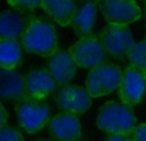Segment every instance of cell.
Returning a JSON list of instances; mask_svg holds the SVG:
<instances>
[{
    "label": "cell",
    "instance_id": "obj_19",
    "mask_svg": "<svg viewBox=\"0 0 146 141\" xmlns=\"http://www.w3.org/2000/svg\"><path fill=\"white\" fill-rule=\"evenodd\" d=\"M0 141H25V138L19 128L6 125L0 128Z\"/></svg>",
    "mask_w": 146,
    "mask_h": 141
},
{
    "label": "cell",
    "instance_id": "obj_1",
    "mask_svg": "<svg viewBox=\"0 0 146 141\" xmlns=\"http://www.w3.org/2000/svg\"><path fill=\"white\" fill-rule=\"evenodd\" d=\"M25 51L48 58L59 47V40L54 24L49 19L31 15L20 39Z\"/></svg>",
    "mask_w": 146,
    "mask_h": 141
},
{
    "label": "cell",
    "instance_id": "obj_14",
    "mask_svg": "<svg viewBox=\"0 0 146 141\" xmlns=\"http://www.w3.org/2000/svg\"><path fill=\"white\" fill-rule=\"evenodd\" d=\"M97 2L87 1L77 6L73 15L71 27L78 38L92 35L97 17Z\"/></svg>",
    "mask_w": 146,
    "mask_h": 141
},
{
    "label": "cell",
    "instance_id": "obj_18",
    "mask_svg": "<svg viewBox=\"0 0 146 141\" xmlns=\"http://www.w3.org/2000/svg\"><path fill=\"white\" fill-rule=\"evenodd\" d=\"M127 58L129 65L146 74V37L135 43Z\"/></svg>",
    "mask_w": 146,
    "mask_h": 141
},
{
    "label": "cell",
    "instance_id": "obj_21",
    "mask_svg": "<svg viewBox=\"0 0 146 141\" xmlns=\"http://www.w3.org/2000/svg\"><path fill=\"white\" fill-rule=\"evenodd\" d=\"M133 141H146V123L137 125L135 130L131 134Z\"/></svg>",
    "mask_w": 146,
    "mask_h": 141
},
{
    "label": "cell",
    "instance_id": "obj_2",
    "mask_svg": "<svg viewBox=\"0 0 146 141\" xmlns=\"http://www.w3.org/2000/svg\"><path fill=\"white\" fill-rule=\"evenodd\" d=\"M137 118L130 107L120 101L107 100L100 106L96 125L108 135H129L137 126Z\"/></svg>",
    "mask_w": 146,
    "mask_h": 141
},
{
    "label": "cell",
    "instance_id": "obj_17",
    "mask_svg": "<svg viewBox=\"0 0 146 141\" xmlns=\"http://www.w3.org/2000/svg\"><path fill=\"white\" fill-rule=\"evenodd\" d=\"M22 45L19 40L0 39V67L16 70L22 62Z\"/></svg>",
    "mask_w": 146,
    "mask_h": 141
},
{
    "label": "cell",
    "instance_id": "obj_7",
    "mask_svg": "<svg viewBox=\"0 0 146 141\" xmlns=\"http://www.w3.org/2000/svg\"><path fill=\"white\" fill-rule=\"evenodd\" d=\"M53 100L62 112L81 115L92 105V97L85 87L77 84H67L57 88Z\"/></svg>",
    "mask_w": 146,
    "mask_h": 141
},
{
    "label": "cell",
    "instance_id": "obj_3",
    "mask_svg": "<svg viewBox=\"0 0 146 141\" xmlns=\"http://www.w3.org/2000/svg\"><path fill=\"white\" fill-rule=\"evenodd\" d=\"M14 112L20 128L28 134H36L43 130L52 117L47 101L27 95L15 102Z\"/></svg>",
    "mask_w": 146,
    "mask_h": 141
},
{
    "label": "cell",
    "instance_id": "obj_8",
    "mask_svg": "<svg viewBox=\"0 0 146 141\" xmlns=\"http://www.w3.org/2000/svg\"><path fill=\"white\" fill-rule=\"evenodd\" d=\"M98 37L106 53L118 59L127 57L136 43L132 31L128 27L123 26L106 25L101 29Z\"/></svg>",
    "mask_w": 146,
    "mask_h": 141
},
{
    "label": "cell",
    "instance_id": "obj_9",
    "mask_svg": "<svg viewBox=\"0 0 146 141\" xmlns=\"http://www.w3.org/2000/svg\"><path fill=\"white\" fill-rule=\"evenodd\" d=\"M146 93V74L138 69L128 65L123 69L122 78L117 89L120 102L126 106L138 105Z\"/></svg>",
    "mask_w": 146,
    "mask_h": 141
},
{
    "label": "cell",
    "instance_id": "obj_11",
    "mask_svg": "<svg viewBox=\"0 0 146 141\" xmlns=\"http://www.w3.org/2000/svg\"><path fill=\"white\" fill-rule=\"evenodd\" d=\"M78 65L68 50L58 49L47 58L46 70L59 87L69 84L77 73Z\"/></svg>",
    "mask_w": 146,
    "mask_h": 141
},
{
    "label": "cell",
    "instance_id": "obj_10",
    "mask_svg": "<svg viewBox=\"0 0 146 141\" xmlns=\"http://www.w3.org/2000/svg\"><path fill=\"white\" fill-rule=\"evenodd\" d=\"M48 130L53 141H79L82 124L77 115L61 112L51 117Z\"/></svg>",
    "mask_w": 146,
    "mask_h": 141
},
{
    "label": "cell",
    "instance_id": "obj_23",
    "mask_svg": "<svg viewBox=\"0 0 146 141\" xmlns=\"http://www.w3.org/2000/svg\"><path fill=\"white\" fill-rule=\"evenodd\" d=\"M103 141H133L129 135H108Z\"/></svg>",
    "mask_w": 146,
    "mask_h": 141
},
{
    "label": "cell",
    "instance_id": "obj_5",
    "mask_svg": "<svg viewBox=\"0 0 146 141\" xmlns=\"http://www.w3.org/2000/svg\"><path fill=\"white\" fill-rule=\"evenodd\" d=\"M97 5L107 25L128 27L142 17L141 7L132 0H102Z\"/></svg>",
    "mask_w": 146,
    "mask_h": 141
},
{
    "label": "cell",
    "instance_id": "obj_25",
    "mask_svg": "<svg viewBox=\"0 0 146 141\" xmlns=\"http://www.w3.org/2000/svg\"><path fill=\"white\" fill-rule=\"evenodd\" d=\"M34 141H53L52 139H47V138H41V139H36Z\"/></svg>",
    "mask_w": 146,
    "mask_h": 141
},
{
    "label": "cell",
    "instance_id": "obj_24",
    "mask_svg": "<svg viewBox=\"0 0 146 141\" xmlns=\"http://www.w3.org/2000/svg\"><path fill=\"white\" fill-rule=\"evenodd\" d=\"M144 19H145V27H146V1L144 2Z\"/></svg>",
    "mask_w": 146,
    "mask_h": 141
},
{
    "label": "cell",
    "instance_id": "obj_6",
    "mask_svg": "<svg viewBox=\"0 0 146 141\" xmlns=\"http://www.w3.org/2000/svg\"><path fill=\"white\" fill-rule=\"evenodd\" d=\"M68 51L74 58L78 67L81 68L91 70L106 63L107 53L101 40L96 35L78 38L69 47Z\"/></svg>",
    "mask_w": 146,
    "mask_h": 141
},
{
    "label": "cell",
    "instance_id": "obj_20",
    "mask_svg": "<svg viewBox=\"0 0 146 141\" xmlns=\"http://www.w3.org/2000/svg\"><path fill=\"white\" fill-rule=\"evenodd\" d=\"M7 4L9 6L16 8L20 11H23L25 13H31L35 10L36 8H40L41 6V1H37V0H22V1H7Z\"/></svg>",
    "mask_w": 146,
    "mask_h": 141
},
{
    "label": "cell",
    "instance_id": "obj_4",
    "mask_svg": "<svg viewBox=\"0 0 146 141\" xmlns=\"http://www.w3.org/2000/svg\"><path fill=\"white\" fill-rule=\"evenodd\" d=\"M123 70L118 65L104 63L89 70L86 76L85 88L92 98H100L117 90Z\"/></svg>",
    "mask_w": 146,
    "mask_h": 141
},
{
    "label": "cell",
    "instance_id": "obj_16",
    "mask_svg": "<svg viewBox=\"0 0 146 141\" xmlns=\"http://www.w3.org/2000/svg\"><path fill=\"white\" fill-rule=\"evenodd\" d=\"M40 8L51 21L60 26L67 27L71 26L77 6L74 1L69 0H43Z\"/></svg>",
    "mask_w": 146,
    "mask_h": 141
},
{
    "label": "cell",
    "instance_id": "obj_12",
    "mask_svg": "<svg viewBox=\"0 0 146 141\" xmlns=\"http://www.w3.org/2000/svg\"><path fill=\"white\" fill-rule=\"evenodd\" d=\"M31 15L13 7L1 11L0 39H21Z\"/></svg>",
    "mask_w": 146,
    "mask_h": 141
},
{
    "label": "cell",
    "instance_id": "obj_15",
    "mask_svg": "<svg viewBox=\"0 0 146 141\" xmlns=\"http://www.w3.org/2000/svg\"><path fill=\"white\" fill-rule=\"evenodd\" d=\"M0 90L3 100H20L26 96L25 77L16 70L0 69Z\"/></svg>",
    "mask_w": 146,
    "mask_h": 141
},
{
    "label": "cell",
    "instance_id": "obj_22",
    "mask_svg": "<svg viewBox=\"0 0 146 141\" xmlns=\"http://www.w3.org/2000/svg\"><path fill=\"white\" fill-rule=\"evenodd\" d=\"M8 111L4 107V105H0V128L5 127L7 125V120H8Z\"/></svg>",
    "mask_w": 146,
    "mask_h": 141
},
{
    "label": "cell",
    "instance_id": "obj_13",
    "mask_svg": "<svg viewBox=\"0 0 146 141\" xmlns=\"http://www.w3.org/2000/svg\"><path fill=\"white\" fill-rule=\"evenodd\" d=\"M25 85L27 96L39 100H45L58 86L48 71L43 68L31 69L25 76Z\"/></svg>",
    "mask_w": 146,
    "mask_h": 141
}]
</instances>
